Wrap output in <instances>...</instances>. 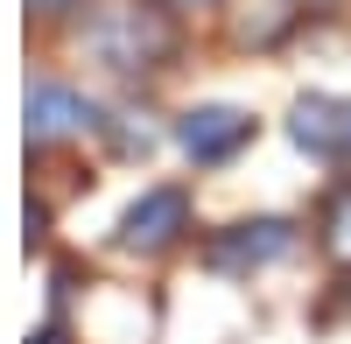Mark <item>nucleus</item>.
<instances>
[{
  "label": "nucleus",
  "instance_id": "nucleus-1",
  "mask_svg": "<svg viewBox=\"0 0 351 344\" xmlns=\"http://www.w3.org/2000/svg\"><path fill=\"white\" fill-rule=\"evenodd\" d=\"M84 49H92L106 71L134 77V71H162V56L176 49V28L148 0H106V8L84 21Z\"/></svg>",
  "mask_w": 351,
  "mask_h": 344
},
{
  "label": "nucleus",
  "instance_id": "nucleus-2",
  "mask_svg": "<svg viewBox=\"0 0 351 344\" xmlns=\"http://www.w3.org/2000/svg\"><path fill=\"white\" fill-rule=\"evenodd\" d=\"M176 140H183L190 162L218 169V162H232V155L253 140V112H239V106H190L183 127H176Z\"/></svg>",
  "mask_w": 351,
  "mask_h": 344
},
{
  "label": "nucleus",
  "instance_id": "nucleus-3",
  "mask_svg": "<svg viewBox=\"0 0 351 344\" xmlns=\"http://www.w3.org/2000/svg\"><path fill=\"white\" fill-rule=\"evenodd\" d=\"M288 134H295V148L316 155V162H351V99H330V92L295 99Z\"/></svg>",
  "mask_w": 351,
  "mask_h": 344
},
{
  "label": "nucleus",
  "instance_id": "nucleus-4",
  "mask_svg": "<svg viewBox=\"0 0 351 344\" xmlns=\"http://www.w3.org/2000/svg\"><path fill=\"white\" fill-rule=\"evenodd\" d=\"M281 253H295V225L288 218H253V225H232V232L211 239V267L218 274H253V267H274Z\"/></svg>",
  "mask_w": 351,
  "mask_h": 344
},
{
  "label": "nucleus",
  "instance_id": "nucleus-5",
  "mask_svg": "<svg viewBox=\"0 0 351 344\" xmlns=\"http://www.w3.org/2000/svg\"><path fill=\"white\" fill-rule=\"evenodd\" d=\"M183 232H190V197H183V190H148V197L127 211V225H120V239H127L134 253H162V246H176Z\"/></svg>",
  "mask_w": 351,
  "mask_h": 344
},
{
  "label": "nucleus",
  "instance_id": "nucleus-6",
  "mask_svg": "<svg viewBox=\"0 0 351 344\" xmlns=\"http://www.w3.org/2000/svg\"><path fill=\"white\" fill-rule=\"evenodd\" d=\"M92 127V99L64 92V84H36L28 92V140H64Z\"/></svg>",
  "mask_w": 351,
  "mask_h": 344
},
{
  "label": "nucleus",
  "instance_id": "nucleus-7",
  "mask_svg": "<svg viewBox=\"0 0 351 344\" xmlns=\"http://www.w3.org/2000/svg\"><path fill=\"white\" fill-rule=\"evenodd\" d=\"M316 232H324V253H330V260L351 267V183L330 190V204H324V218H316Z\"/></svg>",
  "mask_w": 351,
  "mask_h": 344
},
{
  "label": "nucleus",
  "instance_id": "nucleus-8",
  "mask_svg": "<svg viewBox=\"0 0 351 344\" xmlns=\"http://www.w3.org/2000/svg\"><path fill=\"white\" fill-rule=\"evenodd\" d=\"M302 8H316V14H330V8H344V0H302Z\"/></svg>",
  "mask_w": 351,
  "mask_h": 344
},
{
  "label": "nucleus",
  "instance_id": "nucleus-9",
  "mask_svg": "<svg viewBox=\"0 0 351 344\" xmlns=\"http://www.w3.org/2000/svg\"><path fill=\"white\" fill-rule=\"evenodd\" d=\"M36 344H71V337H64V330H43V337H36Z\"/></svg>",
  "mask_w": 351,
  "mask_h": 344
},
{
  "label": "nucleus",
  "instance_id": "nucleus-10",
  "mask_svg": "<svg viewBox=\"0 0 351 344\" xmlns=\"http://www.w3.org/2000/svg\"><path fill=\"white\" fill-rule=\"evenodd\" d=\"M28 8H43V14H56V8H64V0H28Z\"/></svg>",
  "mask_w": 351,
  "mask_h": 344
},
{
  "label": "nucleus",
  "instance_id": "nucleus-11",
  "mask_svg": "<svg viewBox=\"0 0 351 344\" xmlns=\"http://www.w3.org/2000/svg\"><path fill=\"white\" fill-rule=\"evenodd\" d=\"M183 8H211V0H183Z\"/></svg>",
  "mask_w": 351,
  "mask_h": 344
}]
</instances>
